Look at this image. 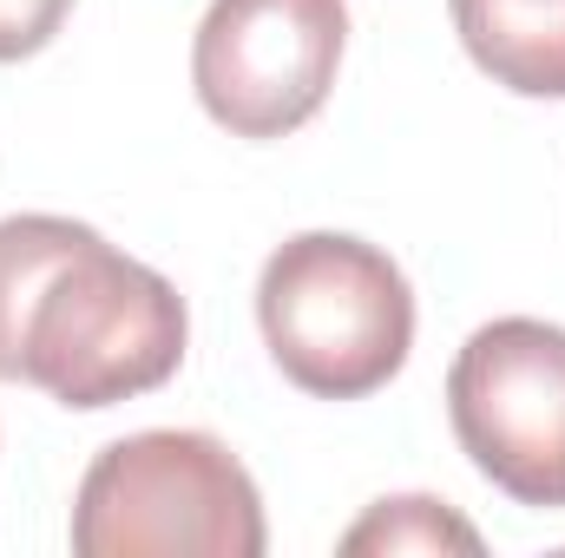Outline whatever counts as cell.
Wrapping results in <instances>:
<instances>
[{
    "instance_id": "cell-4",
    "label": "cell",
    "mask_w": 565,
    "mask_h": 558,
    "mask_svg": "<svg viewBox=\"0 0 565 558\" xmlns=\"http://www.w3.org/2000/svg\"><path fill=\"white\" fill-rule=\"evenodd\" d=\"M460 453L520 506H565V329L500 315L467 335L447 368Z\"/></svg>"
},
{
    "instance_id": "cell-6",
    "label": "cell",
    "mask_w": 565,
    "mask_h": 558,
    "mask_svg": "<svg viewBox=\"0 0 565 558\" xmlns=\"http://www.w3.org/2000/svg\"><path fill=\"white\" fill-rule=\"evenodd\" d=\"M447 13L493 86L565 99V0H447Z\"/></svg>"
},
{
    "instance_id": "cell-7",
    "label": "cell",
    "mask_w": 565,
    "mask_h": 558,
    "mask_svg": "<svg viewBox=\"0 0 565 558\" xmlns=\"http://www.w3.org/2000/svg\"><path fill=\"white\" fill-rule=\"evenodd\" d=\"M342 552H480V533L440 500L402 493V500H375L369 519L342 533Z\"/></svg>"
},
{
    "instance_id": "cell-5",
    "label": "cell",
    "mask_w": 565,
    "mask_h": 558,
    "mask_svg": "<svg viewBox=\"0 0 565 558\" xmlns=\"http://www.w3.org/2000/svg\"><path fill=\"white\" fill-rule=\"evenodd\" d=\"M342 0H211L191 40V86L231 139H289L335 86Z\"/></svg>"
},
{
    "instance_id": "cell-3",
    "label": "cell",
    "mask_w": 565,
    "mask_h": 558,
    "mask_svg": "<svg viewBox=\"0 0 565 558\" xmlns=\"http://www.w3.org/2000/svg\"><path fill=\"white\" fill-rule=\"evenodd\" d=\"M264 500L217 433L151 427L113 440L73 500L79 558H264Z\"/></svg>"
},
{
    "instance_id": "cell-1",
    "label": "cell",
    "mask_w": 565,
    "mask_h": 558,
    "mask_svg": "<svg viewBox=\"0 0 565 558\" xmlns=\"http://www.w3.org/2000/svg\"><path fill=\"white\" fill-rule=\"evenodd\" d=\"M184 296L73 217H0V382L60 408L151 395L184 362Z\"/></svg>"
},
{
    "instance_id": "cell-2",
    "label": "cell",
    "mask_w": 565,
    "mask_h": 558,
    "mask_svg": "<svg viewBox=\"0 0 565 558\" xmlns=\"http://www.w3.org/2000/svg\"><path fill=\"white\" fill-rule=\"evenodd\" d=\"M257 329L302 395L362 401L388 388L415 348V289L388 250L302 230L257 277Z\"/></svg>"
},
{
    "instance_id": "cell-8",
    "label": "cell",
    "mask_w": 565,
    "mask_h": 558,
    "mask_svg": "<svg viewBox=\"0 0 565 558\" xmlns=\"http://www.w3.org/2000/svg\"><path fill=\"white\" fill-rule=\"evenodd\" d=\"M66 13H73V0H0V60L40 53L66 26Z\"/></svg>"
}]
</instances>
